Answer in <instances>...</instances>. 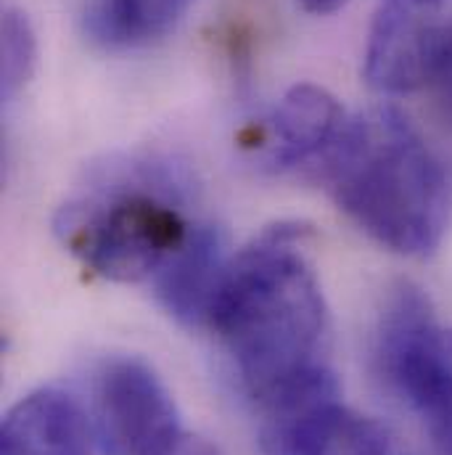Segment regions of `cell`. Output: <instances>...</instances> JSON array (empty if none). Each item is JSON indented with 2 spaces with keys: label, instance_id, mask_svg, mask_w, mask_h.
Here are the masks:
<instances>
[{
  "label": "cell",
  "instance_id": "5",
  "mask_svg": "<svg viewBox=\"0 0 452 455\" xmlns=\"http://www.w3.org/2000/svg\"><path fill=\"white\" fill-rule=\"evenodd\" d=\"M452 64V0H381L373 13L362 75L384 96L434 85Z\"/></svg>",
  "mask_w": 452,
  "mask_h": 455
},
{
  "label": "cell",
  "instance_id": "12",
  "mask_svg": "<svg viewBox=\"0 0 452 455\" xmlns=\"http://www.w3.org/2000/svg\"><path fill=\"white\" fill-rule=\"evenodd\" d=\"M37 69V32L21 8L3 11L0 27V96L13 101L35 77Z\"/></svg>",
  "mask_w": 452,
  "mask_h": 455
},
{
  "label": "cell",
  "instance_id": "15",
  "mask_svg": "<svg viewBox=\"0 0 452 455\" xmlns=\"http://www.w3.org/2000/svg\"><path fill=\"white\" fill-rule=\"evenodd\" d=\"M434 88H437V96H440L442 107L448 109V114H452V64L437 77Z\"/></svg>",
  "mask_w": 452,
  "mask_h": 455
},
{
  "label": "cell",
  "instance_id": "11",
  "mask_svg": "<svg viewBox=\"0 0 452 455\" xmlns=\"http://www.w3.org/2000/svg\"><path fill=\"white\" fill-rule=\"evenodd\" d=\"M194 0H93L83 16L91 43L107 51L143 48L167 37Z\"/></svg>",
  "mask_w": 452,
  "mask_h": 455
},
{
  "label": "cell",
  "instance_id": "14",
  "mask_svg": "<svg viewBox=\"0 0 452 455\" xmlns=\"http://www.w3.org/2000/svg\"><path fill=\"white\" fill-rule=\"evenodd\" d=\"M302 8L307 13H315V16H329V13H337L339 8H344L346 0H299Z\"/></svg>",
  "mask_w": 452,
  "mask_h": 455
},
{
  "label": "cell",
  "instance_id": "3",
  "mask_svg": "<svg viewBox=\"0 0 452 455\" xmlns=\"http://www.w3.org/2000/svg\"><path fill=\"white\" fill-rule=\"evenodd\" d=\"M321 178L344 215L381 246L432 254L448 228V178L410 119L394 107L346 116L321 156Z\"/></svg>",
  "mask_w": 452,
  "mask_h": 455
},
{
  "label": "cell",
  "instance_id": "7",
  "mask_svg": "<svg viewBox=\"0 0 452 455\" xmlns=\"http://www.w3.org/2000/svg\"><path fill=\"white\" fill-rule=\"evenodd\" d=\"M262 419L267 455H408L392 427L341 403L339 381L270 408Z\"/></svg>",
  "mask_w": 452,
  "mask_h": 455
},
{
  "label": "cell",
  "instance_id": "6",
  "mask_svg": "<svg viewBox=\"0 0 452 455\" xmlns=\"http://www.w3.org/2000/svg\"><path fill=\"white\" fill-rule=\"evenodd\" d=\"M93 416L107 455H164L186 435L172 392L138 357H116L101 368Z\"/></svg>",
  "mask_w": 452,
  "mask_h": 455
},
{
  "label": "cell",
  "instance_id": "9",
  "mask_svg": "<svg viewBox=\"0 0 452 455\" xmlns=\"http://www.w3.org/2000/svg\"><path fill=\"white\" fill-rule=\"evenodd\" d=\"M227 262L220 228L199 223L186 246L154 278L156 299L178 323L210 329Z\"/></svg>",
  "mask_w": 452,
  "mask_h": 455
},
{
  "label": "cell",
  "instance_id": "2",
  "mask_svg": "<svg viewBox=\"0 0 452 455\" xmlns=\"http://www.w3.org/2000/svg\"><path fill=\"white\" fill-rule=\"evenodd\" d=\"M186 170L146 151L112 154L53 215L61 246L114 283L156 278L196 230Z\"/></svg>",
  "mask_w": 452,
  "mask_h": 455
},
{
  "label": "cell",
  "instance_id": "8",
  "mask_svg": "<svg viewBox=\"0 0 452 455\" xmlns=\"http://www.w3.org/2000/svg\"><path fill=\"white\" fill-rule=\"evenodd\" d=\"M346 116L339 99L315 83L291 85L246 138V148L259 167L286 172L321 159L337 140Z\"/></svg>",
  "mask_w": 452,
  "mask_h": 455
},
{
  "label": "cell",
  "instance_id": "13",
  "mask_svg": "<svg viewBox=\"0 0 452 455\" xmlns=\"http://www.w3.org/2000/svg\"><path fill=\"white\" fill-rule=\"evenodd\" d=\"M164 455H220V451L210 443V440H204V437H196V435H183L170 451Z\"/></svg>",
  "mask_w": 452,
  "mask_h": 455
},
{
  "label": "cell",
  "instance_id": "10",
  "mask_svg": "<svg viewBox=\"0 0 452 455\" xmlns=\"http://www.w3.org/2000/svg\"><path fill=\"white\" fill-rule=\"evenodd\" d=\"M0 455H88L85 411L64 389L29 392L3 419Z\"/></svg>",
  "mask_w": 452,
  "mask_h": 455
},
{
  "label": "cell",
  "instance_id": "1",
  "mask_svg": "<svg viewBox=\"0 0 452 455\" xmlns=\"http://www.w3.org/2000/svg\"><path fill=\"white\" fill-rule=\"evenodd\" d=\"M302 223L265 228L227 262L210 331L249 400L270 411L337 373L326 363L329 310Z\"/></svg>",
  "mask_w": 452,
  "mask_h": 455
},
{
  "label": "cell",
  "instance_id": "4",
  "mask_svg": "<svg viewBox=\"0 0 452 455\" xmlns=\"http://www.w3.org/2000/svg\"><path fill=\"white\" fill-rule=\"evenodd\" d=\"M376 360L389 389L418 416L440 455H452V326L429 297L400 286L378 329Z\"/></svg>",
  "mask_w": 452,
  "mask_h": 455
}]
</instances>
